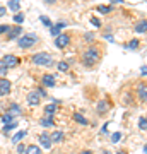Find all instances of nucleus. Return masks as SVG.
I'll use <instances>...</instances> for the list:
<instances>
[{"label": "nucleus", "mask_w": 147, "mask_h": 154, "mask_svg": "<svg viewBox=\"0 0 147 154\" xmlns=\"http://www.w3.org/2000/svg\"><path fill=\"white\" fill-rule=\"evenodd\" d=\"M139 127H140L142 132H145V130H147V120H145V116H140V120H139Z\"/></svg>", "instance_id": "25"}, {"label": "nucleus", "mask_w": 147, "mask_h": 154, "mask_svg": "<svg viewBox=\"0 0 147 154\" xmlns=\"http://www.w3.org/2000/svg\"><path fill=\"white\" fill-rule=\"evenodd\" d=\"M84 39H87V41H93V39H94V34H93V33H87L86 36H84Z\"/></svg>", "instance_id": "34"}, {"label": "nucleus", "mask_w": 147, "mask_h": 154, "mask_svg": "<svg viewBox=\"0 0 147 154\" xmlns=\"http://www.w3.org/2000/svg\"><path fill=\"white\" fill-rule=\"evenodd\" d=\"M99 58H101V51H99V48H96V46H91V48H87L86 51H84V55H82V60H84V63L86 65H94V63H98Z\"/></svg>", "instance_id": "1"}, {"label": "nucleus", "mask_w": 147, "mask_h": 154, "mask_svg": "<svg viewBox=\"0 0 147 154\" xmlns=\"http://www.w3.org/2000/svg\"><path fill=\"white\" fill-rule=\"evenodd\" d=\"M41 82H43L44 88H53L55 86V75H51V74H44L43 77H41Z\"/></svg>", "instance_id": "7"}, {"label": "nucleus", "mask_w": 147, "mask_h": 154, "mask_svg": "<svg viewBox=\"0 0 147 154\" xmlns=\"http://www.w3.org/2000/svg\"><path fill=\"white\" fill-rule=\"evenodd\" d=\"M137 94H139V98H140L142 103H145V99H147V94H145V84L139 86V89H137Z\"/></svg>", "instance_id": "14"}, {"label": "nucleus", "mask_w": 147, "mask_h": 154, "mask_svg": "<svg viewBox=\"0 0 147 154\" xmlns=\"http://www.w3.org/2000/svg\"><path fill=\"white\" fill-rule=\"evenodd\" d=\"M55 111H58V105H57V103H51V105H46L44 106V113H46V115H53Z\"/></svg>", "instance_id": "12"}, {"label": "nucleus", "mask_w": 147, "mask_h": 154, "mask_svg": "<svg viewBox=\"0 0 147 154\" xmlns=\"http://www.w3.org/2000/svg\"><path fill=\"white\" fill-rule=\"evenodd\" d=\"M27 103L31 106H38L39 105V94L36 91H31V93L27 94Z\"/></svg>", "instance_id": "10"}, {"label": "nucleus", "mask_w": 147, "mask_h": 154, "mask_svg": "<svg viewBox=\"0 0 147 154\" xmlns=\"http://www.w3.org/2000/svg\"><path fill=\"white\" fill-rule=\"evenodd\" d=\"M21 33H22V28H21V26H14V28H9V31H7V39H16Z\"/></svg>", "instance_id": "8"}, {"label": "nucleus", "mask_w": 147, "mask_h": 154, "mask_svg": "<svg viewBox=\"0 0 147 154\" xmlns=\"http://www.w3.org/2000/svg\"><path fill=\"white\" fill-rule=\"evenodd\" d=\"M72 118H74V122L81 123V125H87V118H84L81 113H74V115H72Z\"/></svg>", "instance_id": "16"}, {"label": "nucleus", "mask_w": 147, "mask_h": 154, "mask_svg": "<svg viewBox=\"0 0 147 154\" xmlns=\"http://www.w3.org/2000/svg\"><path fill=\"white\" fill-rule=\"evenodd\" d=\"M36 91H38V94H39V98H41V96H46V93H44V89H36Z\"/></svg>", "instance_id": "37"}, {"label": "nucleus", "mask_w": 147, "mask_h": 154, "mask_svg": "<svg viewBox=\"0 0 147 154\" xmlns=\"http://www.w3.org/2000/svg\"><path fill=\"white\" fill-rule=\"evenodd\" d=\"M65 26H67L65 22H57V26H55V28H57V29H62V28H65Z\"/></svg>", "instance_id": "35"}, {"label": "nucleus", "mask_w": 147, "mask_h": 154, "mask_svg": "<svg viewBox=\"0 0 147 154\" xmlns=\"http://www.w3.org/2000/svg\"><path fill=\"white\" fill-rule=\"evenodd\" d=\"M118 154H127V152H123V151H118Z\"/></svg>", "instance_id": "44"}, {"label": "nucleus", "mask_w": 147, "mask_h": 154, "mask_svg": "<svg viewBox=\"0 0 147 154\" xmlns=\"http://www.w3.org/2000/svg\"><path fill=\"white\" fill-rule=\"evenodd\" d=\"M7 31H9V26H0V34H7Z\"/></svg>", "instance_id": "33"}, {"label": "nucleus", "mask_w": 147, "mask_h": 154, "mask_svg": "<svg viewBox=\"0 0 147 154\" xmlns=\"http://www.w3.org/2000/svg\"><path fill=\"white\" fill-rule=\"evenodd\" d=\"M81 154H93V152H91V151H82Z\"/></svg>", "instance_id": "43"}, {"label": "nucleus", "mask_w": 147, "mask_h": 154, "mask_svg": "<svg viewBox=\"0 0 147 154\" xmlns=\"http://www.w3.org/2000/svg\"><path fill=\"white\" fill-rule=\"evenodd\" d=\"M39 123H41L43 127H53V125H55V122L51 120V116H50V115H46V118H43Z\"/></svg>", "instance_id": "18"}, {"label": "nucleus", "mask_w": 147, "mask_h": 154, "mask_svg": "<svg viewBox=\"0 0 147 154\" xmlns=\"http://www.w3.org/2000/svg\"><path fill=\"white\" fill-rule=\"evenodd\" d=\"M5 12H7V9H4V7H0V17H2V16H5Z\"/></svg>", "instance_id": "39"}, {"label": "nucleus", "mask_w": 147, "mask_h": 154, "mask_svg": "<svg viewBox=\"0 0 147 154\" xmlns=\"http://www.w3.org/2000/svg\"><path fill=\"white\" fill-rule=\"evenodd\" d=\"M2 62H4V65H5L7 69H14V67L19 65V58H17L16 55H5Z\"/></svg>", "instance_id": "5"}, {"label": "nucleus", "mask_w": 147, "mask_h": 154, "mask_svg": "<svg viewBox=\"0 0 147 154\" xmlns=\"http://www.w3.org/2000/svg\"><path fill=\"white\" fill-rule=\"evenodd\" d=\"M24 154H41V149L38 147V146H27L26 149H24Z\"/></svg>", "instance_id": "13"}, {"label": "nucleus", "mask_w": 147, "mask_h": 154, "mask_svg": "<svg viewBox=\"0 0 147 154\" xmlns=\"http://www.w3.org/2000/svg\"><path fill=\"white\" fill-rule=\"evenodd\" d=\"M58 31H60V29H57V28H51V34H53V36H58Z\"/></svg>", "instance_id": "36"}, {"label": "nucleus", "mask_w": 147, "mask_h": 154, "mask_svg": "<svg viewBox=\"0 0 147 154\" xmlns=\"http://www.w3.org/2000/svg\"><path fill=\"white\" fill-rule=\"evenodd\" d=\"M120 139H121V134L120 132H115L113 135H111V142H118Z\"/></svg>", "instance_id": "31"}, {"label": "nucleus", "mask_w": 147, "mask_h": 154, "mask_svg": "<svg viewBox=\"0 0 147 154\" xmlns=\"http://www.w3.org/2000/svg\"><path fill=\"white\" fill-rule=\"evenodd\" d=\"M145 31H147V24H145V21H140L139 24L135 26V33H139V34H145Z\"/></svg>", "instance_id": "15"}, {"label": "nucleus", "mask_w": 147, "mask_h": 154, "mask_svg": "<svg viewBox=\"0 0 147 154\" xmlns=\"http://www.w3.org/2000/svg\"><path fill=\"white\" fill-rule=\"evenodd\" d=\"M51 142H60L62 139H63V132H60V130H58V132H53V135H51Z\"/></svg>", "instance_id": "19"}, {"label": "nucleus", "mask_w": 147, "mask_h": 154, "mask_svg": "<svg viewBox=\"0 0 147 154\" xmlns=\"http://www.w3.org/2000/svg\"><path fill=\"white\" fill-rule=\"evenodd\" d=\"M58 70L67 72V70H69V63H67V62H60V63H58Z\"/></svg>", "instance_id": "30"}, {"label": "nucleus", "mask_w": 147, "mask_h": 154, "mask_svg": "<svg viewBox=\"0 0 147 154\" xmlns=\"http://www.w3.org/2000/svg\"><path fill=\"white\" fill-rule=\"evenodd\" d=\"M106 132H108V123H104L103 128H101V134H106Z\"/></svg>", "instance_id": "38"}, {"label": "nucleus", "mask_w": 147, "mask_h": 154, "mask_svg": "<svg viewBox=\"0 0 147 154\" xmlns=\"http://www.w3.org/2000/svg\"><path fill=\"white\" fill-rule=\"evenodd\" d=\"M108 108H109V106H108V103H106L104 99L98 103V111H99V113H106V111H108Z\"/></svg>", "instance_id": "17"}, {"label": "nucleus", "mask_w": 147, "mask_h": 154, "mask_svg": "<svg viewBox=\"0 0 147 154\" xmlns=\"http://www.w3.org/2000/svg\"><path fill=\"white\" fill-rule=\"evenodd\" d=\"M39 142H41V146H43L46 151H48V149H51V144H53V142H51V139H50V135L46 132L39 135Z\"/></svg>", "instance_id": "9"}, {"label": "nucleus", "mask_w": 147, "mask_h": 154, "mask_svg": "<svg viewBox=\"0 0 147 154\" xmlns=\"http://www.w3.org/2000/svg\"><path fill=\"white\" fill-rule=\"evenodd\" d=\"M43 2H46V4H55L57 0H43Z\"/></svg>", "instance_id": "42"}, {"label": "nucleus", "mask_w": 147, "mask_h": 154, "mask_svg": "<svg viewBox=\"0 0 147 154\" xmlns=\"http://www.w3.org/2000/svg\"><path fill=\"white\" fill-rule=\"evenodd\" d=\"M14 118H16V116L14 115H11V113H5V115H2V122H4V123H12V122H14Z\"/></svg>", "instance_id": "23"}, {"label": "nucleus", "mask_w": 147, "mask_h": 154, "mask_svg": "<svg viewBox=\"0 0 147 154\" xmlns=\"http://www.w3.org/2000/svg\"><path fill=\"white\" fill-rule=\"evenodd\" d=\"M7 70H9V69L4 65V62L0 60V77H5L7 75Z\"/></svg>", "instance_id": "27"}, {"label": "nucleus", "mask_w": 147, "mask_h": 154, "mask_svg": "<svg viewBox=\"0 0 147 154\" xmlns=\"http://www.w3.org/2000/svg\"><path fill=\"white\" fill-rule=\"evenodd\" d=\"M91 22H93L96 28H101V21H99L98 17H93V19H91Z\"/></svg>", "instance_id": "32"}, {"label": "nucleus", "mask_w": 147, "mask_h": 154, "mask_svg": "<svg viewBox=\"0 0 147 154\" xmlns=\"http://www.w3.org/2000/svg\"><path fill=\"white\" fill-rule=\"evenodd\" d=\"M38 43V36L36 34H24L17 39V46L19 48H33Z\"/></svg>", "instance_id": "3"}, {"label": "nucleus", "mask_w": 147, "mask_h": 154, "mask_svg": "<svg viewBox=\"0 0 147 154\" xmlns=\"http://www.w3.org/2000/svg\"><path fill=\"white\" fill-rule=\"evenodd\" d=\"M11 93V81L9 79H2L0 81V96H5Z\"/></svg>", "instance_id": "6"}, {"label": "nucleus", "mask_w": 147, "mask_h": 154, "mask_svg": "<svg viewBox=\"0 0 147 154\" xmlns=\"http://www.w3.org/2000/svg\"><path fill=\"white\" fill-rule=\"evenodd\" d=\"M17 127V122H12V123H7L5 127H4V134H7L9 130H12V128H16Z\"/></svg>", "instance_id": "26"}, {"label": "nucleus", "mask_w": 147, "mask_h": 154, "mask_svg": "<svg viewBox=\"0 0 147 154\" xmlns=\"http://www.w3.org/2000/svg\"><path fill=\"white\" fill-rule=\"evenodd\" d=\"M7 9H11V11H14V12H19V9H21V2H19V0H9Z\"/></svg>", "instance_id": "11"}, {"label": "nucleus", "mask_w": 147, "mask_h": 154, "mask_svg": "<svg viewBox=\"0 0 147 154\" xmlns=\"http://www.w3.org/2000/svg\"><path fill=\"white\" fill-rule=\"evenodd\" d=\"M125 48L127 50H137V48H139V39H132V41L127 45Z\"/></svg>", "instance_id": "24"}, {"label": "nucleus", "mask_w": 147, "mask_h": 154, "mask_svg": "<svg viewBox=\"0 0 147 154\" xmlns=\"http://www.w3.org/2000/svg\"><path fill=\"white\" fill-rule=\"evenodd\" d=\"M24 149H26L24 146H17V152H24Z\"/></svg>", "instance_id": "40"}, {"label": "nucleus", "mask_w": 147, "mask_h": 154, "mask_svg": "<svg viewBox=\"0 0 147 154\" xmlns=\"http://www.w3.org/2000/svg\"><path fill=\"white\" fill-rule=\"evenodd\" d=\"M22 21H24V14H22V12H16V16H14V22H16V26H21Z\"/></svg>", "instance_id": "22"}, {"label": "nucleus", "mask_w": 147, "mask_h": 154, "mask_svg": "<svg viewBox=\"0 0 147 154\" xmlns=\"http://www.w3.org/2000/svg\"><path fill=\"white\" fill-rule=\"evenodd\" d=\"M31 63L34 65H44V67H51L53 65V57L50 53H36L31 57Z\"/></svg>", "instance_id": "2"}, {"label": "nucleus", "mask_w": 147, "mask_h": 154, "mask_svg": "<svg viewBox=\"0 0 147 154\" xmlns=\"http://www.w3.org/2000/svg\"><path fill=\"white\" fill-rule=\"evenodd\" d=\"M39 21L43 22V24L46 26V28H51V21H50V19H48L46 16H41V17H39Z\"/></svg>", "instance_id": "28"}, {"label": "nucleus", "mask_w": 147, "mask_h": 154, "mask_svg": "<svg viewBox=\"0 0 147 154\" xmlns=\"http://www.w3.org/2000/svg\"><path fill=\"white\" fill-rule=\"evenodd\" d=\"M98 11L101 12V14H108V12H111V7H108V5H99Z\"/></svg>", "instance_id": "29"}, {"label": "nucleus", "mask_w": 147, "mask_h": 154, "mask_svg": "<svg viewBox=\"0 0 147 154\" xmlns=\"http://www.w3.org/2000/svg\"><path fill=\"white\" fill-rule=\"evenodd\" d=\"M21 113H22V110H21V106H17L16 103H12V106H11V115L17 116V115H21Z\"/></svg>", "instance_id": "20"}, {"label": "nucleus", "mask_w": 147, "mask_h": 154, "mask_svg": "<svg viewBox=\"0 0 147 154\" xmlns=\"http://www.w3.org/2000/svg\"><path fill=\"white\" fill-rule=\"evenodd\" d=\"M69 43H70V36H69L67 33H60L57 38H55V45H57L58 48H65Z\"/></svg>", "instance_id": "4"}, {"label": "nucleus", "mask_w": 147, "mask_h": 154, "mask_svg": "<svg viewBox=\"0 0 147 154\" xmlns=\"http://www.w3.org/2000/svg\"><path fill=\"white\" fill-rule=\"evenodd\" d=\"M140 72H142V75H145V74H147V69H145V65H142Z\"/></svg>", "instance_id": "41"}, {"label": "nucleus", "mask_w": 147, "mask_h": 154, "mask_svg": "<svg viewBox=\"0 0 147 154\" xmlns=\"http://www.w3.org/2000/svg\"><path fill=\"white\" fill-rule=\"evenodd\" d=\"M26 130H22V132H19V134H16V135H14V137H12V142H14V144H17V142H19V140H22V139H24V137H26Z\"/></svg>", "instance_id": "21"}]
</instances>
